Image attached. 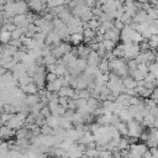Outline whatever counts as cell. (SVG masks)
<instances>
[{"label":"cell","instance_id":"obj_1","mask_svg":"<svg viewBox=\"0 0 158 158\" xmlns=\"http://www.w3.org/2000/svg\"><path fill=\"white\" fill-rule=\"evenodd\" d=\"M127 130H128V136L127 137H131V138H139L142 132L144 131L143 130V126L141 122L136 121V120H132L127 123Z\"/></svg>","mask_w":158,"mask_h":158},{"label":"cell","instance_id":"obj_2","mask_svg":"<svg viewBox=\"0 0 158 158\" xmlns=\"http://www.w3.org/2000/svg\"><path fill=\"white\" fill-rule=\"evenodd\" d=\"M63 86H64V78L63 77H58L54 81L47 83V90L52 91V93H58Z\"/></svg>","mask_w":158,"mask_h":158},{"label":"cell","instance_id":"obj_3","mask_svg":"<svg viewBox=\"0 0 158 158\" xmlns=\"http://www.w3.org/2000/svg\"><path fill=\"white\" fill-rule=\"evenodd\" d=\"M128 151H130V153L143 156V154L148 151V147L146 146V143H132V144L130 146Z\"/></svg>","mask_w":158,"mask_h":158},{"label":"cell","instance_id":"obj_4","mask_svg":"<svg viewBox=\"0 0 158 158\" xmlns=\"http://www.w3.org/2000/svg\"><path fill=\"white\" fill-rule=\"evenodd\" d=\"M101 59H102V58L98 54V52L91 51L90 54H89L88 58H86V62H88V65H91V67H99Z\"/></svg>","mask_w":158,"mask_h":158},{"label":"cell","instance_id":"obj_5","mask_svg":"<svg viewBox=\"0 0 158 158\" xmlns=\"http://www.w3.org/2000/svg\"><path fill=\"white\" fill-rule=\"evenodd\" d=\"M75 95V90L70 86H63L59 91H58V96L59 98H68V99H73Z\"/></svg>","mask_w":158,"mask_h":158},{"label":"cell","instance_id":"obj_6","mask_svg":"<svg viewBox=\"0 0 158 158\" xmlns=\"http://www.w3.org/2000/svg\"><path fill=\"white\" fill-rule=\"evenodd\" d=\"M68 40H69V42H70L72 44H74V46H80L81 42L84 41V36H83V33H74V35H70Z\"/></svg>","mask_w":158,"mask_h":158},{"label":"cell","instance_id":"obj_7","mask_svg":"<svg viewBox=\"0 0 158 158\" xmlns=\"http://www.w3.org/2000/svg\"><path fill=\"white\" fill-rule=\"evenodd\" d=\"M21 90L25 93V94H28V95H32V94H37L38 91V88L36 86L35 83H30L25 86H21Z\"/></svg>","mask_w":158,"mask_h":158},{"label":"cell","instance_id":"obj_8","mask_svg":"<svg viewBox=\"0 0 158 158\" xmlns=\"http://www.w3.org/2000/svg\"><path fill=\"white\" fill-rule=\"evenodd\" d=\"M11 41V32L7 31H0V43L6 44Z\"/></svg>","mask_w":158,"mask_h":158},{"label":"cell","instance_id":"obj_9","mask_svg":"<svg viewBox=\"0 0 158 158\" xmlns=\"http://www.w3.org/2000/svg\"><path fill=\"white\" fill-rule=\"evenodd\" d=\"M85 156L88 158H96L99 157V149L96 148H85Z\"/></svg>","mask_w":158,"mask_h":158},{"label":"cell","instance_id":"obj_10","mask_svg":"<svg viewBox=\"0 0 158 158\" xmlns=\"http://www.w3.org/2000/svg\"><path fill=\"white\" fill-rule=\"evenodd\" d=\"M101 43H102L104 48L106 49V52H112V49L116 47V46H115V42H112V41H110V40H104Z\"/></svg>","mask_w":158,"mask_h":158},{"label":"cell","instance_id":"obj_11","mask_svg":"<svg viewBox=\"0 0 158 158\" xmlns=\"http://www.w3.org/2000/svg\"><path fill=\"white\" fill-rule=\"evenodd\" d=\"M41 115L43 116V117H48V116H51V110H49V107L46 105V106H43L42 107V110H41Z\"/></svg>","mask_w":158,"mask_h":158},{"label":"cell","instance_id":"obj_12","mask_svg":"<svg viewBox=\"0 0 158 158\" xmlns=\"http://www.w3.org/2000/svg\"><path fill=\"white\" fill-rule=\"evenodd\" d=\"M57 78H58V77H57V74H54V73H47V75H46L47 83H52V81H54Z\"/></svg>","mask_w":158,"mask_h":158},{"label":"cell","instance_id":"obj_13","mask_svg":"<svg viewBox=\"0 0 158 158\" xmlns=\"http://www.w3.org/2000/svg\"><path fill=\"white\" fill-rule=\"evenodd\" d=\"M139 2H147V1H149V0H138Z\"/></svg>","mask_w":158,"mask_h":158},{"label":"cell","instance_id":"obj_14","mask_svg":"<svg viewBox=\"0 0 158 158\" xmlns=\"http://www.w3.org/2000/svg\"><path fill=\"white\" fill-rule=\"evenodd\" d=\"M56 158H60V157H56Z\"/></svg>","mask_w":158,"mask_h":158},{"label":"cell","instance_id":"obj_15","mask_svg":"<svg viewBox=\"0 0 158 158\" xmlns=\"http://www.w3.org/2000/svg\"><path fill=\"white\" fill-rule=\"evenodd\" d=\"M96 158H100V157H96Z\"/></svg>","mask_w":158,"mask_h":158}]
</instances>
